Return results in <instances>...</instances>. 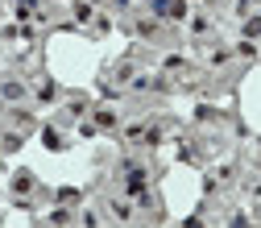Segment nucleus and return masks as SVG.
I'll use <instances>...</instances> for the list:
<instances>
[{
	"mask_svg": "<svg viewBox=\"0 0 261 228\" xmlns=\"http://www.w3.org/2000/svg\"><path fill=\"white\" fill-rule=\"evenodd\" d=\"M29 187H33L29 174H17V178H13V191H29Z\"/></svg>",
	"mask_w": 261,
	"mask_h": 228,
	"instance_id": "obj_2",
	"label": "nucleus"
},
{
	"mask_svg": "<svg viewBox=\"0 0 261 228\" xmlns=\"http://www.w3.org/2000/svg\"><path fill=\"white\" fill-rule=\"evenodd\" d=\"M0 91H4V100H21V96H25V87H21V83H13V79H8V83L0 87Z\"/></svg>",
	"mask_w": 261,
	"mask_h": 228,
	"instance_id": "obj_1",
	"label": "nucleus"
}]
</instances>
